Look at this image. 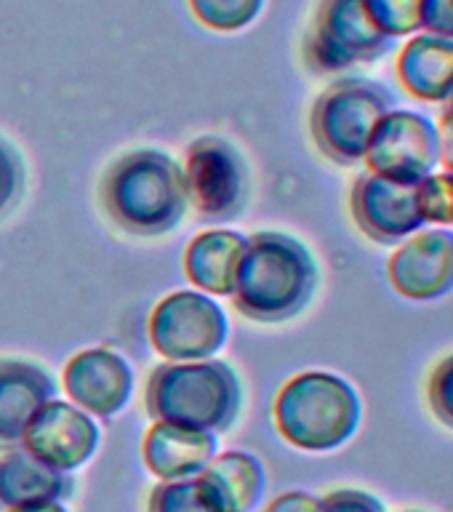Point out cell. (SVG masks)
Masks as SVG:
<instances>
[{
  "label": "cell",
  "mask_w": 453,
  "mask_h": 512,
  "mask_svg": "<svg viewBox=\"0 0 453 512\" xmlns=\"http://www.w3.org/2000/svg\"><path fill=\"white\" fill-rule=\"evenodd\" d=\"M443 110H446V112H453V96H451V99H448L446 104H443Z\"/></svg>",
  "instance_id": "obj_30"
},
{
  "label": "cell",
  "mask_w": 453,
  "mask_h": 512,
  "mask_svg": "<svg viewBox=\"0 0 453 512\" xmlns=\"http://www.w3.org/2000/svg\"><path fill=\"white\" fill-rule=\"evenodd\" d=\"M70 496V472L43 464L22 443H8L0 451V512L24 507V504L62 502Z\"/></svg>",
  "instance_id": "obj_16"
},
{
  "label": "cell",
  "mask_w": 453,
  "mask_h": 512,
  "mask_svg": "<svg viewBox=\"0 0 453 512\" xmlns=\"http://www.w3.org/2000/svg\"><path fill=\"white\" fill-rule=\"evenodd\" d=\"M187 200L211 222H230L246 208L251 174L243 152L222 136H200L187 147L184 160Z\"/></svg>",
  "instance_id": "obj_7"
},
{
  "label": "cell",
  "mask_w": 453,
  "mask_h": 512,
  "mask_svg": "<svg viewBox=\"0 0 453 512\" xmlns=\"http://www.w3.org/2000/svg\"><path fill=\"white\" fill-rule=\"evenodd\" d=\"M400 512H427V510H400Z\"/></svg>",
  "instance_id": "obj_31"
},
{
  "label": "cell",
  "mask_w": 453,
  "mask_h": 512,
  "mask_svg": "<svg viewBox=\"0 0 453 512\" xmlns=\"http://www.w3.org/2000/svg\"><path fill=\"white\" fill-rule=\"evenodd\" d=\"M371 22L392 40L411 38L422 30L424 0H360Z\"/></svg>",
  "instance_id": "obj_20"
},
{
  "label": "cell",
  "mask_w": 453,
  "mask_h": 512,
  "mask_svg": "<svg viewBox=\"0 0 453 512\" xmlns=\"http://www.w3.org/2000/svg\"><path fill=\"white\" fill-rule=\"evenodd\" d=\"M144 406L152 422L219 435L240 416L243 384L224 360H171L147 379Z\"/></svg>",
  "instance_id": "obj_3"
},
{
  "label": "cell",
  "mask_w": 453,
  "mask_h": 512,
  "mask_svg": "<svg viewBox=\"0 0 453 512\" xmlns=\"http://www.w3.org/2000/svg\"><path fill=\"white\" fill-rule=\"evenodd\" d=\"M395 40L387 38L366 14L360 0H318L304 32V64L318 75H336L387 56Z\"/></svg>",
  "instance_id": "obj_6"
},
{
  "label": "cell",
  "mask_w": 453,
  "mask_h": 512,
  "mask_svg": "<svg viewBox=\"0 0 453 512\" xmlns=\"http://www.w3.org/2000/svg\"><path fill=\"white\" fill-rule=\"evenodd\" d=\"M64 390L86 414L110 419L123 411L131 398L134 371L118 352L107 347L83 350L64 368Z\"/></svg>",
  "instance_id": "obj_13"
},
{
  "label": "cell",
  "mask_w": 453,
  "mask_h": 512,
  "mask_svg": "<svg viewBox=\"0 0 453 512\" xmlns=\"http://www.w3.org/2000/svg\"><path fill=\"white\" fill-rule=\"evenodd\" d=\"M320 512H387V507L363 488H334L320 496Z\"/></svg>",
  "instance_id": "obj_26"
},
{
  "label": "cell",
  "mask_w": 453,
  "mask_h": 512,
  "mask_svg": "<svg viewBox=\"0 0 453 512\" xmlns=\"http://www.w3.org/2000/svg\"><path fill=\"white\" fill-rule=\"evenodd\" d=\"M395 75L419 102L446 104L453 96V38L414 32L400 46Z\"/></svg>",
  "instance_id": "obj_14"
},
{
  "label": "cell",
  "mask_w": 453,
  "mask_h": 512,
  "mask_svg": "<svg viewBox=\"0 0 453 512\" xmlns=\"http://www.w3.org/2000/svg\"><path fill=\"white\" fill-rule=\"evenodd\" d=\"M390 286L408 302H438L453 291V230L422 227L387 259Z\"/></svg>",
  "instance_id": "obj_10"
},
{
  "label": "cell",
  "mask_w": 453,
  "mask_h": 512,
  "mask_svg": "<svg viewBox=\"0 0 453 512\" xmlns=\"http://www.w3.org/2000/svg\"><path fill=\"white\" fill-rule=\"evenodd\" d=\"M192 14L211 30H243L262 14L264 0H190Z\"/></svg>",
  "instance_id": "obj_22"
},
{
  "label": "cell",
  "mask_w": 453,
  "mask_h": 512,
  "mask_svg": "<svg viewBox=\"0 0 453 512\" xmlns=\"http://www.w3.org/2000/svg\"><path fill=\"white\" fill-rule=\"evenodd\" d=\"M216 432L155 422L142 440V459L160 480L195 478L216 456Z\"/></svg>",
  "instance_id": "obj_15"
},
{
  "label": "cell",
  "mask_w": 453,
  "mask_h": 512,
  "mask_svg": "<svg viewBox=\"0 0 453 512\" xmlns=\"http://www.w3.org/2000/svg\"><path fill=\"white\" fill-rule=\"evenodd\" d=\"M363 163L366 171L400 184H419L440 168L438 123L424 112L395 107L376 123Z\"/></svg>",
  "instance_id": "obj_8"
},
{
  "label": "cell",
  "mask_w": 453,
  "mask_h": 512,
  "mask_svg": "<svg viewBox=\"0 0 453 512\" xmlns=\"http://www.w3.org/2000/svg\"><path fill=\"white\" fill-rule=\"evenodd\" d=\"M6 512H67L62 502H40V504H24V507H14Z\"/></svg>",
  "instance_id": "obj_29"
},
{
  "label": "cell",
  "mask_w": 453,
  "mask_h": 512,
  "mask_svg": "<svg viewBox=\"0 0 453 512\" xmlns=\"http://www.w3.org/2000/svg\"><path fill=\"white\" fill-rule=\"evenodd\" d=\"M398 107L390 88L371 78H339L323 88L310 112V134L336 166L363 163L376 123Z\"/></svg>",
  "instance_id": "obj_5"
},
{
  "label": "cell",
  "mask_w": 453,
  "mask_h": 512,
  "mask_svg": "<svg viewBox=\"0 0 453 512\" xmlns=\"http://www.w3.org/2000/svg\"><path fill=\"white\" fill-rule=\"evenodd\" d=\"M246 240V235L230 230H208L198 235L184 254L187 278L208 294L232 296Z\"/></svg>",
  "instance_id": "obj_19"
},
{
  "label": "cell",
  "mask_w": 453,
  "mask_h": 512,
  "mask_svg": "<svg viewBox=\"0 0 453 512\" xmlns=\"http://www.w3.org/2000/svg\"><path fill=\"white\" fill-rule=\"evenodd\" d=\"M424 400L432 419L453 432V352L443 355L430 368L424 382Z\"/></svg>",
  "instance_id": "obj_24"
},
{
  "label": "cell",
  "mask_w": 453,
  "mask_h": 512,
  "mask_svg": "<svg viewBox=\"0 0 453 512\" xmlns=\"http://www.w3.org/2000/svg\"><path fill=\"white\" fill-rule=\"evenodd\" d=\"M104 214L136 238H160L187 214L184 168L160 150H131L112 160L99 184Z\"/></svg>",
  "instance_id": "obj_2"
},
{
  "label": "cell",
  "mask_w": 453,
  "mask_h": 512,
  "mask_svg": "<svg viewBox=\"0 0 453 512\" xmlns=\"http://www.w3.org/2000/svg\"><path fill=\"white\" fill-rule=\"evenodd\" d=\"M350 216L355 227L379 246H398L424 227L416 184H400L374 171H363L352 184Z\"/></svg>",
  "instance_id": "obj_11"
},
{
  "label": "cell",
  "mask_w": 453,
  "mask_h": 512,
  "mask_svg": "<svg viewBox=\"0 0 453 512\" xmlns=\"http://www.w3.org/2000/svg\"><path fill=\"white\" fill-rule=\"evenodd\" d=\"M54 395L56 384L46 368L32 360L0 358V440L19 443L32 416Z\"/></svg>",
  "instance_id": "obj_17"
},
{
  "label": "cell",
  "mask_w": 453,
  "mask_h": 512,
  "mask_svg": "<svg viewBox=\"0 0 453 512\" xmlns=\"http://www.w3.org/2000/svg\"><path fill=\"white\" fill-rule=\"evenodd\" d=\"M272 419L288 446L328 454L355 438L363 422V400L344 376L304 371L280 387Z\"/></svg>",
  "instance_id": "obj_4"
},
{
  "label": "cell",
  "mask_w": 453,
  "mask_h": 512,
  "mask_svg": "<svg viewBox=\"0 0 453 512\" xmlns=\"http://www.w3.org/2000/svg\"><path fill=\"white\" fill-rule=\"evenodd\" d=\"M419 32L453 38V0H424L422 30Z\"/></svg>",
  "instance_id": "obj_27"
},
{
  "label": "cell",
  "mask_w": 453,
  "mask_h": 512,
  "mask_svg": "<svg viewBox=\"0 0 453 512\" xmlns=\"http://www.w3.org/2000/svg\"><path fill=\"white\" fill-rule=\"evenodd\" d=\"M150 339L166 360L214 358L227 342V318L214 299L179 291L152 310Z\"/></svg>",
  "instance_id": "obj_9"
},
{
  "label": "cell",
  "mask_w": 453,
  "mask_h": 512,
  "mask_svg": "<svg viewBox=\"0 0 453 512\" xmlns=\"http://www.w3.org/2000/svg\"><path fill=\"white\" fill-rule=\"evenodd\" d=\"M195 480L219 512H254L267 488L264 464L246 451L214 456Z\"/></svg>",
  "instance_id": "obj_18"
},
{
  "label": "cell",
  "mask_w": 453,
  "mask_h": 512,
  "mask_svg": "<svg viewBox=\"0 0 453 512\" xmlns=\"http://www.w3.org/2000/svg\"><path fill=\"white\" fill-rule=\"evenodd\" d=\"M24 190V163L19 152L0 139V214L14 206Z\"/></svg>",
  "instance_id": "obj_25"
},
{
  "label": "cell",
  "mask_w": 453,
  "mask_h": 512,
  "mask_svg": "<svg viewBox=\"0 0 453 512\" xmlns=\"http://www.w3.org/2000/svg\"><path fill=\"white\" fill-rule=\"evenodd\" d=\"M19 443L48 467L72 472L96 454L99 427L75 403L48 400L24 427Z\"/></svg>",
  "instance_id": "obj_12"
},
{
  "label": "cell",
  "mask_w": 453,
  "mask_h": 512,
  "mask_svg": "<svg viewBox=\"0 0 453 512\" xmlns=\"http://www.w3.org/2000/svg\"><path fill=\"white\" fill-rule=\"evenodd\" d=\"M147 512H219L195 478L163 480L150 491Z\"/></svg>",
  "instance_id": "obj_23"
},
{
  "label": "cell",
  "mask_w": 453,
  "mask_h": 512,
  "mask_svg": "<svg viewBox=\"0 0 453 512\" xmlns=\"http://www.w3.org/2000/svg\"><path fill=\"white\" fill-rule=\"evenodd\" d=\"M264 512H320V499L307 491H286L275 496Z\"/></svg>",
  "instance_id": "obj_28"
},
{
  "label": "cell",
  "mask_w": 453,
  "mask_h": 512,
  "mask_svg": "<svg viewBox=\"0 0 453 512\" xmlns=\"http://www.w3.org/2000/svg\"><path fill=\"white\" fill-rule=\"evenodd\" d=\"M320 286L318 259L288 232L264 230L246 240L232 304L254 323H286L302 315Z\"/></svg>",
  "instance_id": "obj_1"
},
{
  "label": "cell",
  "mask_w": 453,
  "mask_h": 512,
  "mask_svg": "<svg viewBox=\"0 0 453 512\" xmlns=\"http://www.w3.org/2000/svg\"><path fill=\"white\" fill-rule=\"evenodd\" d=\"M416 203L424 227H453V174L432 171L416 184Z\"/></svg>",
  "instance_id": "obj_21"
}]
</instances>
